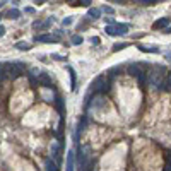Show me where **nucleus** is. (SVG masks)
I'll return each instance as SVG.
<instances>
[{"label": "nucleus", "mask_w": 171, "mask_h": 171, "mask_svg": "<svg viewBox=\"0 0 171 171\" xmlns=\"http://www.w3.org/2000/svg\"><path fill=\"white\" fill-rule=\"evenodd\" d=\"M139 50L140 52H146V53H157L159 52L157 48H147V46H142V45H139Z\"/></svg>", "instance_id": "nucleus-14"}, {"label": "nucleus", "mask_w": 171, "mask_h": 171, "mask_svg": "<svg viewBox=\"0 0 171 171\" xmlns=\"http://www.w3.org/2000/svg\"><path fill=\"white\" fill-rule=\"evenodd\" d=\"M91 43H94V45H99V43H101V39L98 38V36H94V38H91Z\"/></svg>", "instance_id": "nucleus-21"}, {"label": "nucleus", "mask_w": 171, "mask_h": 171, "mask_svg": "<svg viewBox=\"0 0 171 171\" xmlns=\"http://www.w3.org/2000/svg\"><path fill=\"white\" fill-rule=\"evenodd\" d=\"M91 86H93L91 91H93V93H99V94H103V93H106V91L110 89V84H108V80H106L104 76H99Z\"/></svg>", "instance_id": "nucleus-1"}, {"label": "nucleus", "mask_w": 171, "mask_h": 171, "mask_svg": "<svg viewBox=\"0 0 171 171\" xmlns=\"http://www.w3.org/2000/svg\"><path fill=\"white\" fill-rule=\"evenodd\" d=\"M24 63H9V67H7V76L10 77V79H16V77H19L24 74Z\"/></svg>", "instance_id": "nucleus-3"}, {"label": "nucleus", "mask_w": 171, "mask_h": 171, "mask_svg": "<svg viewBox=\"0 0 171 171\" xmlns=\"http://www.w3.org/2000/svg\"><path fill=\"white\" fill-rule=\"evenodd\" d=\"M140 3L142 5H152V3H156V0H140Z\"/></svg>", "instance_id": "nucleus-20"}, {"label": "nucleus", "mask_w": 171, "mask_h": 171, "mask_svg": "<svg viewBox=\"0 0 171 171\" xmlns=\"http://www.w3.org/2000/svg\"><path fill=\"white\" fill-rule=\"evenodd\" d=\"M69 74H70V80H72V91H76V72L72 67H69Z\"/></svg>", "instance_id": "nucleus-15"}, {"label": "nucleus", "mask_w": 171, "mask_h": 171, "mask_svg": "<svg viewBox=\"0 0 171 171\" xmlns=\"http://www.w3.org/2000/svg\"><path fill=\"white\" fill-rule=\"evenodd\" d=\"M70 41H72V45H76V46H79V45H80V43L84 41V38H82V36H79V34H74Z\"/></svg>", "instance_id": "nucleus-16"}, {"label": "nucleus", "mask_w": 171, "mask_h": 171, "mask_svg": "<svg viewBox=\"0 0 171 171\" xmlns=\"http://www.w3.org/2000/svg\"><path fill=\"white\" fill-rule=\"evenodd\" d=\"M45 168H46V171H58V164L52 159V157H48L46 163H45Z\"/></svg>", "instance_id": "nucleus-8"}, {"label": "nucleus", "mask_w": 171, "mask_h": 171, "mask_svg": "<svg viewBox=\"0 0 171 171\" xmlns=\"http://www.w3.org/2000/svg\"><path fill=\"white\" fill-rule=\"evenodd\" d=\"M82 171H93V163H87V166H86Z\"/></svg>", "instance_id": "nucleus-22"}, {"label": "nucleus", "mask_w": 171, "mask_h": 171, "mask_svg": "<svg viewBox=\"0 0 171 171\" xmlns=\"http://www.w3.org/2000/svg\"><path fill=\"white\" fill-rule=\"evenodd\" d=\"M7 17H9V19H19L21 10H17V9H10V10L7 12Z\"/></svg>", "instance_id": "nucleus-10"}, {"label": "nucleus", "mask_w": 171, "mask_h": 171, "mask_svg": "<svg viewBox=\"0 0 171 171\" xmlns=\"http://www.w3.org/2000/svg\"><path fill=\"white\" fill-rule=\"evenodd\" d=\"M166 33H171V27H168V29H166Z\"/></svg>", "instance_id": "nucleus-29"}, {"label": "nucleus", "mask_w": 171, "mask_h": 171, "mask_svg": "<svg viewBox=\"0 0 171 171\" xmlns=\"http://www.w3.org/2000/svg\"><path fill=\"white\" fill-rule=\"evenodd\" d=\"M127 72H128L132 77H137V79H139V77L142 76V72H144V70H140L137 63H130V65L127 67Z\"/></svg>", "instance_id": "nucleus-5"}, {"label": "nucleus", "mask_w": 171, "mask_h": 171, "mask_svg": "<svg viewBox=\"0 0 171 171\" xmlns=\"http://www.w3.org/2000/svg\"><path fill=\"white\" fill-rule=\"evenodd\" d=\"M16 48H17V50H29L31 45L26 43V41H19V43H16Z\"/></svg>", "instance_id": "nucleus-13"}, {"label": "nucleus", "mask_w": 171, "mask_h": 171, "mask_svg": "<svg viewBox=\"0 0 171 171\" xmlns=\"http://www.w3.org/2000/svg\"><path fill=\"white\" fill-rule=\"evenodd\" d=\"M55 103H57V110L60 115H63V111H65V106H63V99L62 98H57L55 99Z\"/></svg>", "instance_id": "nucleus-12"}, {"label": "nucleus", "mask_w": 171, "mask_h": 171, "mask_svg": "<svg viewBox=\"0 0 171 171\" xmlns=\"http://www.w3.org/2000/svg\"><path fill=\"white\" fill-rule=\"evenodd\" d=\"M36 41H39V43H55V41H58V36L41 34V36H36Z\"/></svg>", "instance_id": "nucleus-6"}, {"label": "nucleus", "mask_w": 171, "mask_h": 171, "mask_svg": "<svg viewBox=\"0 0 171 171\" xmlns=\"http://www.w3.org/2000/svg\"><path fill=\"white\" fill-rule=\"evenodd\" d=\"M106 34L110 36H122L128 33V24H115V26H106L104 27Z\"/></svg>", "instance_id": "nucleus-2"}, {"label": "nucleus", "mask_w": 171, "mask_h": 171, "mask_svg": "<svg viewBox=\"0 0 171 171\" xmlns=\"http://www.w3.org/2000/svg\"><path fill=\"white\" fill-rule=\"evenodd\" d=\"M3 3H5V2H0V9H2V7H3Z\"/></svg>", "instance_id": "nucleus-28"}, {"label": "nucleus", "mask_w": 171, "mask_h": 171, "mask_svg": "<svg viewBox=\"0 0 171 171\" xmlns=\"http://www.w3.org/2000/svg\"><path fill=\"white\" fill-rule=\"evenodd\" d=\"M103 10H104V12H106V14H111V12H113V9H111V7H104V9H103Z\"/></svg>", "instance_id": "nucleus-23"}, {"label": "nucleus", "mask_w": 171, "mask_h": 171, "mask_svg": "<svg viewBox=\"0 0 171 171\" xmlns=\"http://www.w3.org/2000/svg\"><path fill=\"white\" fill-rule=\"evenodd\" d=\"M164 86H166V89H168V91H171V74L168 76V79H166V82H164Z\"/></svg>", "instance_id": "nucleus-18"}, {"label": "nucleus", "mask_w": 171, "mask_h": 171, "mask_svg": "<svg viewBox=\"0 0 171 171\" xmlns=\"http://www.w3.org/2000/svg\"><path fill=\"white\" fill-rule=\"evenodd\" d=\"M67 171H74V151H69L67 154Z\"/></svg>", "instance_id": "nucleus-9"}, {"label": "nucleus", "mask_w": 171, "mask_h": 171, "mask_svg": "<svg viewBox=\"0 0 171 171\" xmlns=\"http://www.w3.org/2000/svg\"><path fill=\"white\" fill-rule=\"evenodd\" d=\"M5 34V27L3 26H0V36H3Z\"/></svg>", "instance_id": "nucleus-27"}, {"label": "nucleus", "mask_w": 171, "mask_h": 171, "mask_svg": "<svg viewBox=\"0 0 171 171\" xmlns=\"http://www.w3.org/2000/svg\"><path fill=\"white\" fill-rule=\"evenodd\" d=\"M168 24H170V19H168V17H163V19L156 21V22L152 24V27H154V29H161V27H166Z\"/></svg>", "instance_id": "nucleus-7"}, {"label": "nucleus", "mask_w": 171, "mask_h": 171, "mask_svg": "<svg viewBox=\"0 0 171 171\" xmlns=\"http://www.w3.org/2000/svg\"><path fill=\"white\" fill-rule=\"evenodd\" d=\"M79 3H80V5H89L91 2H89V0H82V2H79Z\"/></svg>", "instance_id": "nucleus-26"}, {"label": "nucleus", "mask_w": 171, "mask_h": 171, "mask_svg": "<svg viewBox=\"0 0 171 171\" xmlns=\"http://www.w3.org/2000/svg\"><path fill=\"white\" fill-rule=\"evenodd\" d=\"M24 12H27V14H33V12H34V9H33V7H27V9H24Z\"/></svg>", "instance_id": "nucleus-24"}, {"label": "nucleus", "mask_w": 171, "mask_h": 171, "mask_svg": "<svg viewBox=\"0 0 171 171\" xmlns=\"http://www.w3.org/2000/svg\"><path fill=\"white\" fill-rule=\"evenodd\" d=\"M38 82H39V84H43L45 87H50V89H53V82H52V79H50V76H48L46 72H39Z\"/></svg>", "instance_id": "nucleus-4"}, {"label": "nucleus", "mask_w": 171, "mask_h": 171, "mask_svg": "<svg viewBox=\"0 0 171 171\" xmlns=\"http://www.w3.org/2000/svg\"><path fill=\"white\" fill-rule=\"evenodd\" d=\"M89 17L91 19H99L101 17V9H89Z\"/></svg>", "instance_id": "nucleus-11"}, {"label": "nucleus", "mask_w": 171, "mask_h": 171, "mask_svg": "<svg viewBox=\"0 0 171 171\" xmlns=\"http://www.w3.org/2000/svg\"><path fill=\"white\" fill-rule=\"evenodd\" d=\"M52 57L55 58V60H65V58H63V57H60V55H57V53H53Z\"/></svg>", "instance_id": "nucleus-25"}, {"label": "nucleus", "mask_w": 171, "mask_h": 171, "mask_svg": "<svg viewBox=\"0 0 171 171\" xmlns=\"http://www.w3.org/2000/svg\"><path fill=\"white\" fill-rule=\"evenodd\" d=\"M62 24H63V26H70V24H72V17H65V19L62 21Z\"/></svg>", "instance_id": "nucleus-19"}, {"label": "nucleus", "mask_w": 171, "mask_h": 171, "mask_svg": "<svg viewBox=\"0 0 171 171\" xmlns=\"http://www.w3.org/2000/svg\"><path fill=\"white\" fill-rule=\"evenodd\" d=\"M127 45H128V43H120V45H116V46H113V52H118V50L127 48Z\"/></svg>", "instance_id": "nucleus-17"}]
</instances>
